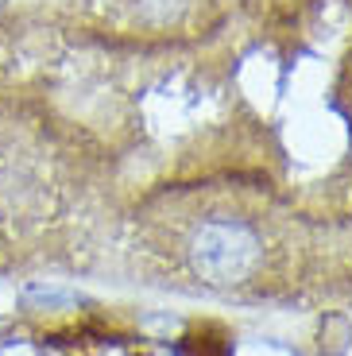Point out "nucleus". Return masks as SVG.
Returning <instances> with one entry per match:
<instances>
[{
	"mask_svg": "<svg viewBox=\"0 0 352 356\" xmlns=\"http://www.w3.org/2000/svg\"><path fill=\"white\" fill-rule=\"evenodd\" d=\"M0 356H35L27 345H8V348H0Z\"/></svg>",
	"mask_w": 352,
	"mask_h": 356,
	"instance_id": "2",
	"label": "nucleus"
},
{
	"mask_svg": "<svg viewBox=\"0 0 352 356\" xmlns=\"http://www.w3.org/2000/svg\"><path fill=\"white\" fill-rule=\"evenodd\" d=\"M0 4H4V0H0Z\"/></svg>",
	"mask_w": 352,
	"mask_h": 356,
	"instance_id": "3",
	"label": "nucleus"
},
{
	"mask_svg": "<svg viewBox=\"0 0 352 356\" xmlns=\"http://www.w3.org/2000/svg\"><path fill=\"white\" fill-rule=\"evenodd\" d=\"M264 259V244L244 221H205L190 241V267L209 286H240Z\"/></svg>",
	"mask_w": 352,
	"mask_h": 356,
	"instance_id": "1",
	"label": "nucleus"
}]
</instances>
